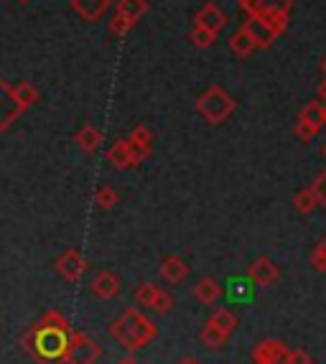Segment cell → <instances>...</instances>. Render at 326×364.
<instances>
[{"label": "cell", "mask_w": 326, "mask_h": 364, "mask_svg": "<svg viewBox=\"0 0 326 364\" xmlns=\"http://www.w3.org/2000/svg\"><path fill=\"white\" fill-rule=\"evenodd\" d=\"M248 280L253 286L260 288H270L280 280V267L275 265V260L268 255H258L248 265Z\"/></svg>", "instance_id": "obj_11"}, {"label": "cell", "mask_w": 326, "mask_h": 364, "mask_svg": "<svg viewBox=\"0 0 326 364\" xmlns=\"http://www.w3.org/2000/svg\"><path fill=\"white\" fill-rule=\"evenodd\" d=\"M324 156H326V146H324Z\"/></svg>", "instance_id": "obj_37"}, {"label": "cell", "mask_w": 326, "mask_h": 364, "mask_svg": "<svg viewBox=\"0 0 326 364\" xmlns=\"http://www.w3.org/2000/svg\"><path fill=\"white\" fill-rule=\"evenodd\" d=\"M115 364H140L138 359H133V357H122V359H117Z\"/></svg>", "instance_id": "obj_34"}, {"label": "cell", "mask_w": 326, "mask_h": 364, "mask_svg": "<svg viewBox=\"0 0 326 364\" xmlns=\"http://www.w3.org/2000/svg\"><path fill=\"white\" fill-rule=\"evenodd\" d=\"M324 199H326V171H321L308 186L298 188L296 194H293V209L298 214H311L324 204Z\"/></svg>", "instance_id": "obj_8"}, {"label": "cell", "mask_w": 326, "mask_h": 364, "mask_svg": "<svg viewBox=\"0 0 326 364\" xmlns=\"http://www.w3.org/2000/svg\"><path fill=\"white\" fill-rule=\"evenodd\" d=\"M105 161H107V164L112 166V168H117V171H130V168H138L145 158L135 151L130 140L120 138L107 148V153H105Z\"/></svg>", "instance_id": "obj_10"}, {"label": "cell", "mask_w": 326, "mask_h": 364, "mask_svg": "<svg viewBox=\"0 0 326 364\" xmlns=\"http://www.w3.org/2000/svg\"><path fill=\"white\" fill-rule=\"evenodd\" d=\"M242 28L248 31L250 38H253L260 51V49H270L273 43L285 33L288 23H280V21H270V18H248L242 23Z\"/></svg>", "instance_id": "obj_7"}, {"label": "cell", "mask_w": 326, "mask_h": 364, "mask_svg": "<svg viewBox=\"0 0 326 364\" xmlns=\"http://www.w3.org/2000/svg\"><path fill=\"white\" fill-rule=\"evenodd\" d=\"M326 128V107L321 100H311L301 107L296 122H293V133L301 143H311L314 138H319L321 130Z\"/></svg>", "instance_id": "obj_4"}, {"label": "cell", "mask_w": 326, "mask_h": 364, "mask_svg": "<svg viewBox=\"0 0 326 364\" xmlns=\"http://www.w3.org/2000/svg\"><path fill=\"white\" fill-rule=\"evenodd\" d=\"M194 301L196 304H201V306H211L214 301H219V298L224 296V288L219 286V280L217 278H201L196 286H194Z\"/></svg>", "instance_id": "obj_19"}, {"label": "cell", "mask_w": 326, "mask_h": 364, "mask_svg": "<svg viewBox=\"0 0 326 364\" xmlns=\"http://www.w3.org/2000/svg\"><path fill=\"white\" fill-rule=\"evenodd\" d=\"M189 275V265L184 257L179 255H166L161 260V278L169 283V286H179V283H184Z\"/></svg>", "instance_id": "obj_16"}, {"label": "cell", "mask_w": 326, "mask_h": 364, "mask_svg": "<svg viewBox=\"0 0 326 364\" xmlns=\"http://www.w3.org/2000/svg\"><path fill=\"white\" fill-rule=\"evenodd\" d=\"M21 112H23V109L16 105V100H13V87L0 77V135L11 128Z\"/></svg>", "instance_id": "obj_14"}, {"label": "cell", "mask_w": 326, "mask_h": 364, "mask_svg": "<svg viewBox=\"0 0 326 364\" xmlns=\"http://www.w3.org/2000/svg\"><path fill=\"white\" fill-rule=\"evenodd\" d=\"M148 8H151L148 0H117L115 13H120V16H125L127 21H133L138 26V21L148 13Z\"/></svg>", "instance_id": "obj_23"}, {"label": "cell", "mask_w": 326, "mask_h": 364, "mask_svg": "<svg viewBox=\"0 0 326 364\" xmlns=\"http://www.w3.org/2000/svg\"><path fill=\"white\" fill-rule=\"evenodd\" d=\"M107 3L110 0H69L72 11L82 21H87V23H97V21L102 18L105 11H107Z\"/></svg>", "instance_id": "obj_18"}, {"label": "cell", "mask_w": 326, "mask_h": 364, "mask_svg": "<svg viewBox=\"0 0 326 364\" xmlns=\"http://www.w3.org/2000/svg\"><path fill=\"white\" fill-rule=\"evenodd\" d=\"M13 100L26 112V109L38 102V90L31 82H19V85H13Z\"/></svg>", "instance_id": "obj_24"}, {"label": "cell", "mask_w": 326, "mask_h": 364, "mask_svg": "<svg viewBox=\"0 0 326 364\" xmlns=\"http://www.w3.org/2000/svg\"><path fill=\"white\" fill-rule=\"evenodd\" d=\"M95 204L102 209V212H110L112 207H117V204H120V194H117L112 186H100L95 191Z\"/></svg>", "instance_id": "obj_28"}, {"label": "cell", "mask_w": 326, "mask_h": 364, "mask_svg": "<svg viewBox=\"0 0 326 364\" xmlns=\"http://www.w3.org/2000/svg\"><path fill=\"white\" fill-rule=\"evenodd\" d=\"M194 107H196V112H199L209 125H222V122H227L235 115L237 100L232 97L222 85H211L196 97Z\"/></svg>", "instance_id": "obj_3"}, {"label": "cell", "mask_w": 326, "mask_h": 364, "mask_svg": "<svg viewBox=\"0 0 326 364\" xmlns=\"http://www.w3.org/2000/svg\"><path fill=\"white\" fill-rule=\"evenodd\" d=\"M163 288L153 286V283H140L138 288H135V304L140 306V309H148L153 311L158 304V298H161Z\"/></svg>", "instance_id": "obj_25"}, {"label": "cell", "mask_w": 326, "mask_h": 364, "mask_svg": "<svg viewBox=\"0 0 326 364\" xmlns=\"http://www.w3.org/2000/svg\"><path fill=\"white\" fill-rule=\"evenodd\" d=\"M288 352L290 349L280 339H263L250 352V359H253V364H285Z\"/></svg>", "instance_id": "obj_12"}, {"label": "cell", "mask_w": 326, "mask_h": 364, "mask_svg": "<svg viewBox=\"0 0 326 364\" xmlns=\"http://www.w3.org/2000/svg\"><path fill=\"white\" fill-rule=\"evenodd\" d=\"M230 23V16L222 11V6H217V3H204V6L196 11V16H194V26H204V28H211L217 31V33H222L224 26Z\"/></svg>", "instance_id": "obj_15"}, {"label": "cell", "mask_w": 326, "mask_h": 364, "mask_svg": "<svg viewBox=\"0 0 326 364\" xmlns=\"http://www.w3.org/2000/svg\"><path fill=\"white\" fill-rule=\"evenodd\" d=\"M133 28H135L133 21H127L120 13H112V18H110V23H107V31L112 36H125V33H130Z\"/></svg>", "instance_id": "obj_29"}, {"label": "cell", "mask_w": 326, "mask_h": 364, "mask_svg": "<svg viewBox=\"0 0 326 364\" xmlns=\"http://www.w3.org/2000/svg\"><path fill=\"white\" fill-rule=\"evenodd\" d=\"M324 207H326V199H324Z\"/></svg>", "instance_id": "obj_38"}, {"label": "cell", "mask_w": 326, "mask_h": 364, "mask_svg": "<svg viewBox=\"0 0 326 364\" xmlns=\"http://www.w3.org/2000/svg\"><path fill=\"white\" fill-rule=\"evenodd\" d=\"M324 107H326V102H324Z\"/></svg>", "instance_id": "obj_39"}, {"label": "cell", "mask_w": 326, "mask_h": 364, "mask_svg": "<svg viewBox=\"0 0 326 364\" xmlns=\"http://www.w3.org/2000/svg\"><path fill=\"white\" fill-rule=\"evenodd\" d=\"M127 140L133 143V148L140 153L143 158H148L153 153V148H156V138H153V130L148 128V125H135L133 130H130V135H127Z\"/></svg>", "instance_id": "obj_20"}, {"label": "cell", "mask_w": 326, "mask_h": 364, "mask_svg": "<svg viewBox=\"0 0 326 364\" xmlns=\"http://www.w3.org/2000/svg\"><path fill=\"white\" fill-rule=\"evenodd\" d=\"M19 3H21V6H26V3H31V0H19Z\"/></svg>", "instance_id": "obj_36"}, {"label": "cell", "mask_w": 326, "mask_h": 364, "mask_svg": "<svg viewBox=\"0 0 326 364\" xmlns=\"http://www.w3.org/2000/svg\"><path fill=\"white\" fill-rule=\"evenodd\" d=\"M240 8L245 11L248 18H270L288 23L293 0H240Z\"/></svg>", "instance_id": "obj_5"}, {"label": "cell", "mask_w": 326, "mask_h": 364, "mask_svg": "<svg viewBox=\"0 0 326 364\" xmlns=\"http://www.w3.org/2000/svg\"><path fill=\"white\" fill-rule=\"evenodd\" d=\"M311 265L316 273H326V235L316 242L314 252H311Z\"/></svg>", "instance_id": "obj_30"}, {"label": "cell", "mask_w": 326, "mask_h": 364, "mask_svg": "<svg viewBox=\"0 0 326 364\" xmlns=\"http://www.w3.org/2000/svg\"><path fill=\"white\" fill-rule=\"evenodd\" d=\"M74 143H77L79 151L85 153V156H95L100 151V146H102V130L97 128V125H92V122H87V125H82L77 130Z\"/></svg>", "instance_id": "obj_17"}, {"label": "cell", "mask_w": 326, "mask_h": 364, "mask_svg": "<svg viewBox=\"0 0 326 364\" xmlns=\"http://www.w3.org/2000/svg\"><path fill=\"white\" fill-rule=\"evenodd\" d=\"M321 74H324V77H326V56H324V59H321Z\"/></svg>", "instance_id": "obj_35"}, {"label": "cell", "mask_w": 326, "mask_h": 364, "mask_svg": "<svg viewBox=\"0 0 326 364\" xmlns=\"http://www.w3.org/2000/svg\"><path fill=\"white\" fill-rule=\"evenodd\" d=\"M102 354L105 349L92 336L82 334V331H74L72 339H69L64 364H97L102 359Z\"/></svg>", "instance_id": "obj_6"}, {"label": "cell", "mask_w": 326, "mask_h": 364, "mask_svg": "<svg viewBox=\"0 0 326 364\" xmlns=\"http://www.w3.org/2000/svg\"><path fill=\"white\" fill-rule=\"evenodd\" d=\"M110 336L127 352H140L158 336V326L140 309L130 306L110 323Z\"/></svg>", "instance_id": "obj_2"}, {"label": "cell", "mask_w": 326, "mask_h": 364, "mask_svg": "<svg viewBox=\"0 0 326 364\" xmlns=\"http://www.w3.org/2000/svg\"><path fill=\"white\" fill-rule=\"evenodd\" d=\"M90 293L97 296L100 301H112L122 293V280L115 270H100L95 278L90 280Z\"/></svg>", "instance_id": "obj_13"}, {"label": "cell", "mask_w": 326, "mask_h": 364, "mask_svg": "<svg viewBox=\"0 0 326 364\" xmlns=\"http://www.w3.org/2000/svg\"><path fill=\"white\" fill-rule=\"evenodd\" d=\"M319 100H321V102H326V77H324V82L319 85Z\"/></svg>", "instance_id": "obj_33"}, {"label": "cell", "mask_w": 326, "mask_h": 364, "mask_svg": "<svg viewBox=\"0 0 326 364\" xmlns=\"http://www.w3.org/2000/svg\"><path fill=\"white\" fill-rule=\"evenodd\" d=\"M199 341L206 346V349H211V352H217V349H222L227 341H230V336L224 334V331H219L217 326H211V323H204L199 331Z\"/></svg>", "instance_id": "obj_27"}, {"label": "cell", "mask_w": 326, "mask_h": 364, "mask_svg": "<svg viewBox=\"0 0 326 364\" xmlns=\"http://www.w3.org/2000/svg\"><path fill=\"white\" fill-rule=\"evenodd\" d=\"M72 334L74 328L61 311H43L41 318L31 323L23 334V349L36 359V364H64Z\"/></svg>", "instance_id": "obj_1"}, {"label": "cell", "mask_w": 326, "mask_h": 364, "mask_svg": "<svg viewBox=\"0 0 326 364\" xmlns=\"http://www.w3.org/2000/svg\"><path fill=\"white\" fill-rule=\"evenodd\" d=\"M176 364H201V362H199L196 357H182Z\"/></svg>", "instance_id": "obj_32"}, {"label": "cell", "mask_w": 326, "mask_h": 364, "mask_svg": "<svg viewBox=\"0 0 326 364\" xmlns=\"http://www.w3.org/2000/svg\"><path fill=\"white\" fill-rule=\"evenodd\" d=\"M285 364H314V357L298 346V349H290L288 352V362Z\"/></svg>", "instance_id": "obj_31"}, {"label": "cell", "mask_w": 326, "mask_h": 364, "mask_svg": "<svg viewBox=\"0 0 326 364\" xmlns=\"http://www.w3.org/2000/svg\"><path fill=\"white\" fill-rule=\"evenodd\" d=\"M227 46H230L232 54L240 56V59H248V56H253L255 51H258V46H255V41L250 38V33L245 28L232 31L230 38H227Z\"/></svg>", "instance_id": "obj_21"}, {"label": "cell", "mask_w": 326, "mask_h": 364, "mask_svg": "<svg viewBox=\"0 0 326 364\" xmlns=\"http://www.w3.org/2000/svg\"><path fill=\"white\" fill-rule=\"evenodd\" d=\"M206 323H211V326H217L219 331H224L227 336H232L237 331V326H240V316L230 309H217L206 318Z\"/></svg>", "instance_id": "obj_22"}, {"label": "cell", "mask_w": 326, "mask_h": 364, "mask_svg": "<svg viewBox=\"0 0 326 364\" xmlns=\"http://www.w3.org/2000/svg\"><path fill=\"white\" fill-rule=\"evenodd\" d=\"M54 270L67 283H79V280L85 278L87 270H90V260H87L85 252L79 247H69L54 260Z\"/></svg>", "instance_id": "obj_9"}, {"label": "cell", "mask_w": 326, "mask_h": 364, "mask_svg": "<svg viewBox=\"0 0 326 364\" xmlns=\"http://www.w3.org/2000/svg\"><path fill=\"white\" fill-rule=\"evenodd\" d=\"M219 38L217 31L211 28H204V26H191V31H189V41H191L194 49H209V46H214Z\"/></svg>", "instance_id": "obj_26"}]
</instances>
